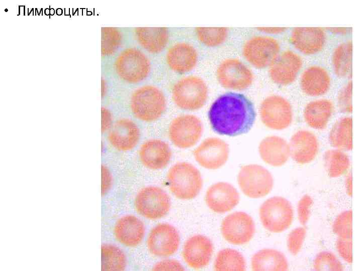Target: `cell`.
<instances>
[{
  "label": "cell",
  "mask_w": 362,
  "mask_h": 271,
  "mask_svg": "<svg viewBox=\"0 0 362 271\" xmlns=\"http://www.w3.org/2000/svg\"><path fill=\"white\" fill-rule=\"evenodd\" d=\"M208 117L215 132L233 137L250 130L256 112L253 103L245 95L229 92L221 94L212 103Z\"/></svg>",
  "instance_id": "1"
},
{
  "label": "cell",
  "mask_w": 362,
  "mask_h": 271,
  "mask_svg": "<svg viewBox=\"0 0 362 271\" xmlns=\"http://www.w3.org/2000/svg\"><path fill=\"white\" fill-rule=\"evenodd\" d=\"M166 101L163 92L153 85H144L136 89L130 99V107L138 119L152 122L163 114Z\"/></svg>",
  "instance_id": "2"
},
{
  "label": "cell",
  "mask_w": 362,
  "mask_h": 271,
  "mask_svg": "<svg viewBox=\"0 0 362 271\" xmlns=\"http://www.w3.org/2000/svg\"><path fill=\"white\" fill-rule=\"evenodd\" d=\"M171 192L177 198L189 200L196 197L203 186L199 170L188 162H179L172 166L166 175Z\"/></svg>",
  "instance_id": "3"
},
{
  "label": "cell",
  "mask_w": 362,
  "mask_h": 271,
  "mask_svg": "<svg viewBox=\"0 0 362 271\" xmlns=\"http://www.w3.org/2000/svg\"><path fill=\"white\" fill-rule=\"evenodd\" d=\"M171 96L179 108L194 111L203 107L208 96V86L205 81L196 75H189L178 80L173 86Z\"/></svg>",
  "instance_id": "4"
},
{
  "label": "cell",
  "mask_w": 362,
  "mask_h": 271,
  "mask_svg": "<svg viewBox=\"0 0 362 271\" xmlns=\"http://www.w3.org/2000/svg\"><path fill=\"white\" fill-rule=\"evenodd\" d=\"M281 52L279 41L266 35L253 36L244 43L242 53L244 58L257 69L269 67Z\"/></svg>",
  "instance_id": "5"
},
{
  "label": "cell",
  "mask_w": 362,
  "mask_h": 271,
  "mask_svg": "<svg viewBox=\"0 0 362 271\" xmlns=\"http://www.w3.org/2000/svg\"><path fill=\"white\" fill-rule=\"evenodd\" d=\"M259 217L264 227L275 233L288 229L293 219V210L286 199L275 196L267 199L259 208Z\"/></svg>",
  "instance_id": "6"
},
{
  "label": "cell",
  "mask_w": 362,
  "mask_h": 271,
  "mask_svg": "<svg viewBox=\"0 0 362 271\" xmlns=\"http://www.w3.org/2000/svg\"><path fill=\"white\" fill-rule=\"evenodd\" d=\"M115 64L119 76L131 83L144 80L149 74L151 67L146 55L134 48H128L122 51Z\"/></svg>",
  "instance_id": "7"
},
{
  "label": "cell",
  "mask_w": 362,
  "mask_h": 271,
  "mask_svg": "<svg viewBox=\"0 0 362 271\" xmlns=\"http://www.w3.org/2000/svg\"><path fill=\"white\" fill-rule=\"evenodd\" d=\"M237 180L242 192L252 198H260L267 195L274 185V179L270 173L263 167L256 164L242 167Z\"/></svg>",
  "instance_id": "8"
},
{
  "label": "cell",
  "mask_w": 362,
  "mask_h": 271,
  "mask_svg": "<svg viewBox=\"0 0 362 271\" xmlns=\"http://www.w3.org/2000/svg\"><path fill=\"white\" fill-rule=\"evenodd\" d=\"M216 74L217 80L223 87L234 90L247 89L254 79L251 69L236 58L224 59L218 66Z\"/></svg>",
  "instance_id": "9"
},
{
  "label": "cell",
  "mask_w": 362,
  "mask_h": 271,
  "mask_svg": "<svg viewBox=\"0 0 362 271\" xmlns=\"http://www.w3.org/2000/svg\"><path fill=\"white\" fill-rule=\"evenodd\" d=\"M261 121L267 127L282 130L288 127L293 119L290 102L279 95H272L263 100L259 107Z\"/></svg>",
  "instance_id": "10"
},
{
  "label": "cell",
  "mask_w": 362,
  "mask_h": 271,
  "mask_svg": "<svg viewBox=\"0 0 362 271\" xmlns=\"http://www.w3.org/2000/svg\"><path fill=\"white\" fill-rule=\"evenodd\" d=\"M203 131L202 121L193 114H184L174 118L168 128L171 143L180 149L194 146L201 138Z\"/></svg>",
  "instance_id": "11"
},
{
  "label": "cell",
  "mask_w": 362,
  "mask_h": 271,
  "mask_svg": "<svg viewBox=\"0 0 362 271\" xmlns=\"http://www.w3.org/2000/svg\"><path fill=\"white\" fill-rule=\"evenodd\" d=\"M134 205L137 212L151 220L164 217L170 207V198L161 188L148 186L142 189L137 194Z\"/></svg>",
  "instance_id": "12"
},
{
  "label": "cell",
  "mask_w": 362,
  "mask_h": 271,
  "mask_svg": "<svg viewBox=\"0 0 362 271\" xmlns=\"http://www.w3.org/2000/svg\"><path fill=\"white\" fill-rule=\"evenodd\" d=\"M303 65L302 57L295 51L287 49L279 54L268 67L271 80L281 86H287L296 79Z\"/></svg>",
  "instance_id": "13"
},
{
  "label": "cell",
  "mask_w": 362,
  "mask_h": 271,
  "mask_svg": "<svg viewBox=\"0 0 362 271\" xmlns=\"http://www.w3.org/2000/svg\"><path fill=\"white\" fill-rule=\"evenodd\" d=\"M221 232L224 238L229 243L243 244L253 236L255 225L249 215L243 212H235L223 219Z\"/></svg>",
  "instance_id": "14"
},
{
  "label": "cell",
  "mask_w": 362,
  "mask_h": 271,
  "mask_svg": "<svg viewBox=\"0 0 362 271\" xmlns=\"http://www.w3.org/2000/svg\"><path fill=\"white\" fill-rule=\"evenodd\" d=\"M180 237L177 230L167 223H160L150 231L147 246L153 255L165 257L173 254L179 246Z\"/></svg>",
  "instance_id": "15"
},
{
  "label": "cell",
  "mask_w": 362,
  "mask_h": 271,
  "mask_svg": "<svg viewBox=\"0 0 362 271\" xmlns=\"http://www.w3.org/2000/svg\"><path fill=\"white\" fill-rule=\"evenodd\" d=\"M229 153V146L224 141L218 138H209L195 149L193 155L202 167L217 169L226 163Z\"/></svg>",
  "instance_id": "16"
},
{
  "label": "cell",
  "mask_w": 362,
  "mask_h": 271,
  "mask_svg": "<svg viewBox=\"0 0 362 271\" xmlns=\"http://www.w3.org/2000/svg\"><path fill=\"white\" fill-rule=\"evenodd\" d=\"M292 46L306 55L320 52L326 42V29L320 27H297L293 29L289 38Z\"/></svg>",
  "instance_id": "17"
},
{
  "label": "cell",
  "mask_w": 362,
  "mask_h": 271,
  "mask_svg": "<svg viewBox=\"0 0 362 271\" xmlns=\"http://www.w3.org/2000/svg\"><path fill=\"white\" fill-rule=\"evenodd\" d=\"M213 252V245L210 240L205 236L196 235L186 241L182 255L189 266L199 269L209 263Z\"/></svg>",
  "instance_id": "18"
},
{
  "label": "cell",
  "mask_w": 362,
  "mask_h": 271,
  "mask_svg": "<svg viewBox=\"0 0 362 271\" xmlns=\"http://www.w3.org/2000/svg\"><path fill=\"white\" fill-rule=\"evenodd\" d=\"M205 200L212 211L223 213L231 210L238 203L239 195L232 185L226 182H218L208 189Z\"/></svg>",
  "instance_id": "19"
},
{
  "label": "cell",
  "mask_w": 362,
  "mask_h": 271,
  "mask_svg": "<svg viewBox=\"0 0 362 271\" xmlns=\"http://www.w3.org/2000/svg\"><path fill=\"white\" fill-rule=\"evenodd\" d=\"M165 58L171 70L182 74L191 71L196 66L199 55L197 49L192 44L180 42L168 48Z\"/></svg>",
  "instance_id": "20"
},
{
  "label": "cell",
  "mask_w": 362,
  "mask_h": 271,
  "mask_svg": "<svg viewBox=\"0 0 362 271\" xmlns=\"http://www.w3.org/2000/svg\"><path fill=\"white\" fill-rule=\"evenodd\" d=\"M172 156L169 145L159 139H151L144 142L139 151V158L142 164L151 170L164 168Z\"/></svg>",
  "instance_id": "21"
},
{
  "label": "cell",
  "mask_w": 362,
  "mask_h": 271,
  "mask_svg": "<svg viewBox=\"0 0 362 271\" xmlns=\"http://www.w3.org/2000/svg\"><path fill=\"white\" fill-rule=\"evenodd\" d=\"M140 132L137 125L128 118L118 120L108 136L110 144L120 151H128L139 142Z\"/></svg>",
  "instance_id": "22"
},
{
  "label": "cell",
  "mask_w": 362,
  "mask_h": 271,
  "mask_svg": "<svg viewBox=\"0 0 362 271\" xmlns=\"http://www.w3.org/2000/svg\"><path fill=\"white\" fill-rule=\"evenodd\" d=\"M290 156L296 163L305 164L312 161L316 156L319 144L317 137L309 130L296 132L289 144Z\"/></svg>",
  "instance_id": "23"
},
{
  "label": "cell",
  "mask_w": 362,
  "mask_h": 271,
  "mask_svg": "<svg viewBox=\"0 0 362 271\" xmlns=\"http://www.w3.org/2000/svg\"><path fill=\"white\" fill-rule=\"evenodd\" d=\"M331 82L328 71L324 67L317 65L310 66L305 69L300 80L302 92L312 97L321 96L327 93Z\"/></svg>",
  "instance_id": "24"
},
{
  "label": "cell",
  "mask_w": 362,
  "mask_h": 271,
  "mask_svg": "<svg viewBox=\"0 0 362 271\" xmlns=\"http://www.w3.org/2000/svg\"><path fill=\"white\" fill-rule=\"evenodd\" d=\"M145 231L143 223L137 217L129 215L118 220L114 226V234L121 244L134 247L142 240Z\"/></svg>",
  "instance_id": "25"
},
{
  "label": "cell",
  "mask_w": 362,
  "mask_h": 271,
  "mask_svg": "<svg viewBox=\"0 0 362 271\" xmlns=\"http://www.w3.org/2000/svg\"><path fill=\"white\" fill-rule=\"evenodd\" d=\"M258 152L265 163L274 167L283 166L290 156L289 144L284 139L276 136L264 138L259 145Z\"/></svg>",
  "instance_id": "26"
},
{
  "label": "cell",
  "mask_w": 362,
  "mask_h": 271,
  "mask_svg": "<svg viewBox=\"0 0 362 271\" xmlns=\"http://www.w3.org/2000/svg\"><path fill=\"white\" fill-rule=\"evenodd\" d=\"M334 109V104L330 99L323 98L313 100L307 103L304 109V120L313 128L324 129L326 127Z\"/></svg>",
  "instance_id": "27"
},
{
  "label": "cell",
  "mask_w": 362,
  "mask_h": 271,
  "mask_svg": "<svg viewBox=\"0 0 362 271\" xmlns=\"http://www.w3.org/2000/svg\"><path fill=\"white\" fill-rule=\"evenodd\" d=\"M134 32L140 45L152 53L160 52L169 40V31L166 27H137Z\"/></svg>",
  "instance_id": "28"
},
{
  "label": "cell",
  "mask_w": 362,
  "mask_h": 271,
  "mask_svg": "<svg viewBox=\"0 0 362 271\" xmlns=\"http://www.w3.org/2000/svg\"><path fill=\"white\" fill-rule=\"evenodd\" d=\"M253 270H286L287 260L281 252L274 249H263L255 253L251 258Z\"/></svg>",
  "instance_id": "29"
},
{
  "label": "cell",
  "mask_w": 362,
  "mask_h": 271,
  "mask_svg": "<svg viewBox=\"0 0 362 271\" xmlns=\"http://www.w3.org/2000/svg\"><path fill=\"white\" fill-rule=\"evenodd\" d=\"M352 119L343 117L335 122L332 127L329 140L331 145L341 151H350L352 148Z\"/></svg>",
  "instance_id": "30"
},
{
  "label": "cell",
  "mask_w": 362,
  "mask_h": 271,
  "mask_svg": "<svg viewBox=\"0 0 362 271\" xmlns=\"http://www.w3.org/2000/svg\"><path fill=\"white\" fill-rule=\"evenodd\" d=\"M352 43L351 40L336 46L332 55V65L335 74L339 78L350 76L352 67Z\"/></svg>",
  "instance_id": "31"
},
{
  "label": "cell",
  "mask_w": 362,
  "mask_h": 271,
  "mask_svg": "<svg viewBox=\"0 0 362 271\" xmlns=\"http://www.w3.org/2000/svg\"><path fill=\"white\" fill-rule=\"evenodd\" d=\"M101 267L102 270H124L127 260L123 251L111 244H104L101 247Z\"/></svg>",
  "instance_id": "32"
},
{
  "label": "cell",
  "mask_w": 362,
  "mask_h": 271,
  "mask_svg": "<svg viewBox=\"0 0 362 271\" xmlns=\"http://www.w3.org/2000/svg\"><path fill=\"white\" fill-rule=\"evenodd\" d=\"M324 161L328 176L332 178L343 175L350 166V161L347 155L338 149L326 151L324 155Z\"/></svg>",
  "instance_id": "33"
},
{
  "label": "cell",
  "mask_w": 362,
  "mask_h": 271,
  "mask_svg": "<svg viewBox=\"0 0 362 271\" xmlns=\"http://www.w3.org/2000/svg\"><path fill=\"white\" fill-rule=\"evenodd\" d=\"M246 262L243 255L238 251L225 248L220 251L214 262L215 270H245Z\"/></svg>",
  "instance_id": "34"
},
{
  "label": "cell",
  "mask_w": 362,
  "mask_h": 271,
  "mask_svg": "<svg viewBox=\"0 0 362 271\" xmlns=\"http://www.w3.org/2000/svg\"><path fill=\"white\" fill-rule=\"evenodd\" d=\"M195 31L198 41L208 47L222 45L229 34L228 29L225 27H196Z\"/></svg>",
  "instance_id": "35"
},
{
  "label": "cell",
  "mask_w": 362,
  "mask_h": 271,
  "mask_svg": "<svg viewBox=\"0 0 362 271\" xmlns=\"http://www.w3.org/2000/svg\"><path fill=\"white\" fill-rule=\"evenodd\" d=\"M313 267L318 271H341L343 269L336 256L329 251L320 252L317 255L314 260Z\"/></svg>",
  "instance_id": "36"
},
{
  "label": "cell",
  "mask_w": 362,
  "mask_h": 271,
  "mask_svg": "<svg viewBox=\"0 0 362 271\" xmlns=\"http://www.w3.org/2000/svg\"><path fill=\"white\" fill-rule=\"evenodd\" d=\"M352 211L341 212L335 219L333 224V232L338 237L352 238Z\"/></svg>",
  "instance_id": "37"
},
{
  "label": "cell",
  "mask_w": 362,
  "mask_h": 271,
  "mask_svg": "<svg viewBox=\"0 0 362 271\" xmlns=\"http://www.w3.org/2000/svg\"><path fill=\"white\" fill-rule=\"evenodd\" d=\"M122 36L114 28H105L102 30V50L105 54L115 52L120 45Z\"/></svg>",
  "instance_id": "38"
},
{
  "label": "cell",
  "mask_w": 362,
  "mask_h": 271,
  "mask_svg": "<svg viewBox=\"0 0 362 271\" xmlns=\"http://www.w3.org/2000/svg\"><path fill=\"white\" fill-rule=\"evenodd\" d=\"M306 234L305 227H300L291 231L287 240L289 251L294 255H297L301 250Z\"/></svg>",
  "instance_id": "39"
},
{
  "label": "cell",
  "mask_w": 362,
  "mask_h": 271,
  "mask_svg": "<svg viewBox=\"0 0 362 271\" xmlns=\"http://www.w3.org/2000/svg\"><path fill=\"white\" fill-rule=\"evenodd\" d=\"M352 81L349 80L339 92L337 98L338 106L341 112L345 113L352 112Z\"/></svg>",
  "instance_id": "40"
},
{
  "label": "cell",
  "mask_w": 362,
  "mask_h": 271,
  "mask_svg": "<svg viewBox=\"0 0 362 271\" xmlns=\"http://www.w3.org/2000/svg\"><path fill=\"white\" fill-rule=\"evenodd\" d=\"M313 204L311 197L305 195L299 200L298 204V214L300 223L304 225L308 222L310 215V209Z\"/></svg>",
  "instance_id": "41"
},
{
  "label": "cell",
  "mask_w": 362,
  "mask_h": 271,
  "mask_svg": "<svg viewBox=\"0 0 362 271\" xmlns=\"http://www.w3.org/2000/svg\"><path fill=\"white\" fill-rule=\"evenodd\" d=\"M336 248L341 257L347 263L352 262V238L338 237L336 241Z\"/></svg>",
  "instance_id": "42"
},
{
  "label": "cell",
  "mask_w": 362,
  "mask_h": 271,
  "mask_svg": "<svg viewBox=\"0 0 362 271\" xmlns=\"http://www.w3.org/2000/svg\"><path fill=\"white\" fill-rule=\"evenodd\" d=\"M153 270H184L183 266L175 259H166L154 265Z\"/></svg>",
  "instance_id": "43"
},
{
  "label": "cell",
  "mask_w": 362,
  "mask_h": 271,
  "mask_svg": "<svg viewBox=\"0 0 362 271\" xmlns=\"http://www.w3.org/2000/svg\"><path fill=\"white\" fill-rule=\"evenodd\" d=\"M112 178L108 168L105 165L101 167V191L102 195H105L110 189Z\"/></svg>",
  "instance_id": "44"
},
{
  "label": "cell",
  "mask_w": 362,
  "mask_h": 271,
  "mask_svg": "<svg viewBox=\"0 0 362 271\" xmlns=\"http://www.w3.org/2000/svg\"><path fill=\"white\" fill-rule=\"evenodd\" d=\"M112 118L110 111L103 107L101 110V130L105 132L109 130L112 125Z\"/></svg>",
  "instance_id": "45"
},
{
  "label": "cell",
  "mask_w": 362,
  "mask_h": 271,
  "mask_svg": "<svg viewBox=\"0 0 362 271\" xmlns=\"http://www.w3.org/2000/svg\"><path fill=\"white\" fill-rule=\"evenodd\" d=\"M256 29L259 32L266 34H278L285 32L287 29L285 27H258Z\"/></svg>",
  "instance_id": "46"
},
{
  "label": "cell",
  "mask_w": 362,
  "mask_h": 271,
  "mask_svg": "<svg viewBox=\"0 0 362 271\" xmlns=\"http://www.w3.org/2000/svg\"><path fill=\"white\" fill-rule=\"evenodd\" d=\"M326 29L328 30L330 32L332 33L333 34H346L350 31V28L344 27L328 28Z\"/></svg>",
  "instance_id": "47"
},
{
  "label": "cell",
  "mask_w": 362,
  "mask_h": 271,
  "mask_svg": "<svg viewBox=\"0 0 362 271\" xmlns=\"http://www.w3.org/2000/svg\"><path fill=\"white\" fill-rule=\"evenodd\" d=\"M345 187L347 193L349 196L352 195V176L351 173H349L346 177L345 179Z\"/></svg>",
  "instance_id": "48"
}]
</instances>
